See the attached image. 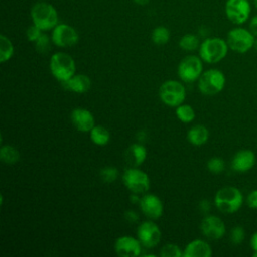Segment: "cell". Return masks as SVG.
<instances>
[{
    "mask_svg": "<svg viewBox=\"0 0 257 257\" xmlns=\"http://www.w3.org/2000/svg\"><path fill=\"white\" fill-rule=\"evenodd\" d=\"M244 203L242 192L233 186H226L217 191L214 197L216 208L224 214H233L240 210Z\"/></svg>",
    "mask_w": 257,
    "mask_h": 257,
    "instance_id": "cell-1",
    "label": "cell"
},
{
    "mask_svg": "<svg viewBox=\"0 0 257 257\" xmlns=\"http://www.w3.org/2000/svg\"><path fill=\"white\" fill-rule=\"evenodd\" d=\"M227 41L220 37L205 39L199 46V56L207 63L213 64L224 59L228 53Z\"/></svg>",
    "mask_w": 257,
    "mask_h": 257,
    "instance_id": "cell-2",
    "label": "cell"
},
{
    "mask_svg": "<svg viewBox=\"0 0 257 257\" xmlns=\"http://www.w3.org/2000/svg\"><path fill=\"white\" fill-rule=\"evenodd\" d=\"M49 68L58 81L64 82L75 74V61L69 54L65 52H55L51 55Z\"/></svg>",
    "mask_w": 257,
    "mask_h": 257,
    "instance_id": "cell-3",
    "label": "cell"
},
{
    "mask_svg": "<svg viewBox=\"0 0 257 257\" xmlns=\"http://www.w3.org/2000/svg\"><path fill=\"white\" fill-rule=\"evenodd\" d=\"M30 15L33 24L42 31L53 29L58 22V14L55 8L46 2L36 3L31 8Z\"/></svg>",
    "mask_w": 257,
    "mask_h": 257,
    "instance_id": "cell-4",
    "label": "cell"
},
{
    "mask_svg": "<svg viewBox=\"0 0 257 257\" xmlns=\"http://www.w3.org/2000/svg\"><path fill=\"white\" fill-rule=\"evenodd\" d=\"M226 84L224 73L217 68L203 71L198 79V88L205 95H215L221 92Z\"/></svg>",
    "mask_w": 257,
    "mask_h": 257,
    "instance_id": "cell-5",
    "label": "cell"
},
{
    "mask_svg": "<svg viewBox=\"0 0 257 257\" xmlns=\"http://www.w3.org/2000/svg\"><path fill=\"white\" fill-rule=\"evenodd\" d=\"M255 38L249 29L238 26L228 32L226 41L229 49L238 53H246L253 48Z\"/></svg>",
    "mask_w": 257,
    "mask_h": 257,
    "instance_id": "cell-6",
    "label": "cell"
},
{
    "mask_svg": "<svg viewBox=\"0 0 257 257\" xmlns=\"http://www.w3.org/2000/svg\"><path fill=\"white\" fill-rule=\"evenodd\" d=\"M122 182L125 188L132 193L145 194L150 190L151 180L146 172L138 167H131L122 174Z\"/></svg>",
    "mask_w": 257,
    "mask_h": 257,
    "instance_id": "cell-7",
    "label": "cell"
},
{
    "mask_svg": "<svg viewBox=\"0 0 257 257\" xmlns=\"http://www.w3.org/2000/svg\"><path fill=\"white\" fill-rule=\"evenodd\" d=\"M160 99L168 106L177 107L186 98V89L183 83L177 80H167L159 88Z\"/></svg>",
    "mask_w": 257,
    "mask_h": 257,
    "instance_id": "cell-8",
    "label": "cell"
},
{
    "mask_svg": "<svg viewBox=\"0 0 257 257\" xmlns=\"http://www.w3.org/2000/svg\"><path fill=\"white\" fill-rule=\"evenodd\" d=\"M203 73V60L200 56L187 55L178 65V75L184 82L198 80Z\"/></svg>",
    "mask_w": 257,
    "mask_h": 257,
    "instance_id": "cell-9",
    "label": "cell"
},
{
    "mask_svg": "<svg viewBox=\"0 0 257 257\" xmlns=\"http://www.w3.org/2000/svg\"><path fill=\"white\" fill-rule=\"evenodd\" d=\"M225 14L233 24L242 25L250 18L251 4L248 0H227Z\"/></svg>",
    "mask_w": 257,
    "mask_h": 257,
    "instance_id": "cell-10",
    "label": "cell"
},
{
    "mask_svg": "<svg viewBox=\"0 0 257 257\" xmlns=\"http://www.w3.org/2000/svg\"><path fill=\"white\" fill-rule=\"evenodd\" d=\"M137 237L146 248L156 247L162 238V232L159 226L153 220L145 221L138 226Z\"/></svg>",
    "mask_w": 257,
    "mask_h": 257,
    "instance_id": "cell-11",
    "label": "cell"
},
{
    "mask_svg": "<svg viewBox=\"0 0 257 257\" xmlns=\"http://www.w3.org/2000/svg\"><path fill=\"white\" fill-rule=\"evenodd\" d=\"M79 36L77 31L68 24H57L51 34L53 44L58 47H70L78 42Z\"/></svg>",
    "mask_w": 257,
    "mask_h": 257,
    "instance_id": "cell-12",
    "label": "cell"
},
{
    "mask_svg": "<svg viewBox=\"0 0 257 257\" xmlns=\"http://www.w3.org/2000/svg\"><path fill=\"white\" fill-rule=\"evenodd\" d=\"M202 234L209 240H219L223 238L226 233V226L224 221L215 215H207L201 222Z\"/></svg>",
    "mask_w": 257,
    "mask_h": 257,
    "instance_id": "cell-13",
    "label": "cell"
},
{
    "mask_svg": "<svg viewBox=\"0 0 257 257\" xmlns=\"http://www.w3.org/2000/svg\"><path fill=\"white\" fill-rule=\"evenodd\" d=\"M142 243L133 236H120L114 242V251L119 257H138L142 253Z\"/></svg>",
    "mask_w": 257,
    "mask_h": 257,
    "instance_id": "cell-14",
    "label": "cell"
},
{
    "mask_svg": "<svg viewBox=\"0 0 257 257\" xmlns=\"http://www.w3.org/2000/svg\"><path fill=\"white\" fill-rule=\"evenodd\" d=\"M139 205L143 214L150 220H158L163 215V202L154 194H145L141 198Z\"/></svg>",
    "mask_w": 257,
    "mask_h": 257,
    "instance_id": "cell-15",
    "label": "cell"
},
{
    "mask_svg": "<svg viewBox=\"0 0 257 257\" xmlns=\"http://www.w3.org/2000/svg\"><path fill=\"white\" fill-rule=\"evenodd\" d=\"M256 164V156L252 150L243 149L238 151L232 158L231 168L237 173H246L253 169Z\"/></svg>",
    "mask_w": 257,
    "mask_h": 257,
    "instance_id": "cell-16",
    "label": "cell"
},
{
    "mask_svg": "<svg viewBox=\"0 0 257 257\" xmlns=\"http://www.w3.org/2000/svg\"><path fill=\"white\" fill-rule=\"evenodd\" d=\"M70 120L74 127L81 133H89L95 125L92 113L88 109L82 107L74 108L71 111Z\"/></svg>",
    "mask_w": 257,
    "mask_h": 257,
    "instance_id": "cell-17",
    "label": "cell"
},
{
    "mask_svg": "<svg viewBox=\"0 0 257 257\" xmlns=\"http://www.w3.org/2000/svg\"><path fill=\"white\" fill-rule=\"evenodd\" d=\"M212 254L211 245L201 239L191 241L183 251L184 257H211Z\"/></svg>",
    "mask_w": 257,
    "mask_h": 257,
    "instance_id": "cell-18",
    "label": "cell"
},
{
    "mask_svg": "<svg viewBox=\"0 0 257 257\" xmlns=\"http://www.w3.org/2000/svg\"><path fill=\"white\" fill-rule=\"evenodd\" d=\"M63 86L75 93L87 92L91 87V80L85 74H74L66 81L62 82Z\"/></svg>",
    "mask_w": 257,
    "mask_h": 257,
    "instance_id": "cell-19",
    "label": "cell"
},
{
    "mask_svg": "<svg viewBox=\"0 0 257 257\" xmlns=\"http://www.w3.org/2000/svg\"><path fill=\"white\" fill-rule=\"evenodd\" d=\"M147 159V149L142 144H132L124 152V161L132 167L141 166Z\"/></svg>",
    "mask_w": 257,
    "mask_h": 257,
    "instance_id": "cell-20",
    "label": "cell"
},
{
    "mask_svg": "<svg viewBox=\"0 0 257 257\" xmlns=\"http://www.w3.org/2000/svg\"><path fill=\"white\" fill-rule=\"evenodd\" d=\"M188 141L191 145L200 147L205 145L209 140V131L208 128L203 124H196L193 125L188 134H187Z\"/></svg>",
    "mask_w": 257,
    "mask_h": 257,
    "instance_id": "cell-21",
    "label": "cell"
},
{
    "mask_svg": "<svg viewBox=\"0 0 257 257\" xmlns=\"http://www.w3.org/2000/svg\"><path fill=\"white\" fill-rule=\"evenodd\" d=\"M89 137L91 142L99 147H103L108 144L110 140V134L106 127L96 124L89 132Z\"/></svg>",
    "mask_w": 257,
    "mask_h": 257,
    "instance_id": "cell-22",
    "label": "cell"
},
{
    "mask_svg": "<svg viewBox=\"0 0 257 257\" xmlns=\"http://www.w3.org/2000/svg\"><path fill=\"white\" fill-rule=\"evenodd\" d=\"M0 159L7 165L16 164L20 159V154L16 148L11 145H3L0 149Z\"/></svg>",
    "mask_w": 257,
    "mask_h": 257,
    "instance_id": "cell-23",
    "label": "cell"
},
{
    "mask_svg": "<svg viewBox=\"0 0 257 257\" xmlns=\"http://www.w3.org/2000/svg\"><path fill=\"white\" fill-rule=\"evenodd\" d=\"M14 53V46L11 40L4 34L0 35V61H8Z\"/></svg>",
    "mask_w": 257,
    "mask_h": 257,
    "instance_id": "cell-24",
    "label": "cell"
},
{
    "mask_svg": "<svg viewBox=\"0 0 257 257\" xmlns=\"http://www.w3.org/2000/svg\"><path fill=\"white\" fill-rule=\"evenodd\" d=\"M176 115L182 122L188 123L194 120L196 113L195 109L190 104L182 103L176 107Z\"/></svg>",
    "mask_w": 257,
    "mask_h": 257,
    "instance_id": "cell-25",
    "label": "cell"
},
{
    "mask_svg": "<svg viewBox=\"0 0 257 257\" xmlns=\"http://www.w3.org/2000/svg\"><path fill=\"white\" fill-rule=\"evenodd\" d=\"M152 40L157 45H164L170 40V31L165 26H158L152 32Z\"/></svg>",
    "mask_w": 257,
    "mask_h": 257,
    "instance_id": "cell-26",
    "label": "cell"
},
{
    "mask_svg": "<svg viewBox=\"0 0 257 257\" xmlns=\"http://www.w3.org/2000/svg\"><path fill=\"white\" fill-rule=\"evenodd\" d=\"M179 45L183 50L193 51L200 46L199 38L195 34H185L179 41Z\"/></svg>",
    "mask_w": 257,
    "mask_h": 257,
    "instance_id": "cell-27",
    "label": "cell"
},
{
    "mask_svg": "<svg viewBox=\"0 0 257 257\" xmlns=\"http://www.w3.org/2000/svg\"><path fill=\"white\" fill-rule=\"evenodd\" d=\"M99 177L104 183H112L118 177V170L115 167L107 166L100 170Z\"/></svg>",
    "mask_w": 257,
    "mask_h": 257,
    "instance_id": "cell-28",
    "label": "cell"
},
{
    "mask_svg": "<svg viewBox=\"0 0 257 257\" xmlns=\"http://www.w3.org/2000/svg\"><path fill=\"white\" fill-rule=\"evenodd\" d=\"M161 257H182V249L176 244H166L162 247L160 254Z\"/></svg>",
    "mask_w": 257,
    "mask_h": 257,
    "instance_id": "cell-29",
    "label": "cell"
},
{
    "mask_svg": "<svg viewBox=\"0 0 257 257\" xmlns=\"http://www.w3.org/2000/svg\"><path fill=\"white\" fill-rule=\"evenodd\" d=\"M207 169L213 174H220L225 170V162L220 157H213L207 162Z\"/></svg>",
    "mask_w": 257,
    "mask_h": 257,
    "instance_id": "cell-30",
    "label": "cell"
},
{
    "mask_svg": "<svg viewBox=\"0 0 257 257\" xmlns=\"http://www.w3.org/2000/svg\"><path fill=\"white\" fill-rule=\"evenodd\" d=\"M246 237V231L242 226H235L231 229L230 240L233 245H240L243 243Z\"/></svg>",
    "mask_w": 257,
    "mask_h": 257,
    "instance_id": "cell-31",
    "label": "cell"
},
{
    "mask_svg": "<svg viewBox=\"0 0 257 257\" xmlns=\"http://www.w3.org/2000/svg\"><path fill=\"white\" fill-rule=\"evenodd\" d=\"M35 46L38 52L44 53L49 50V38L46 34H41L39 38L35 41Z\"/></svg>",
    "mask_w": 257,
    "mask_h": 257,
    "instance_id": "cell-32",
    "label": "cell"
},
{
    "mask_svg": "<svg viewBox=\"0 0 257 257\" xmlns=\"http://www.w3.org/2000/svg\"><path fill=\"white\" fill-rule=\"evenodd\" d=\"M41 29L40 28H38L36 25H31V26H29L28 27V29L26 30V36H27V39L29 40V41H36L38 38H39V36L42 34L41 33Z\"/></svg>",
    "mask_w": 257,
    "mask_h": 257,
    "instance_id": "cell-33",
    "label": "cell"
},
{
    "mask_svg": "<svg viewBox=\"0 0 257 257\" xmlns=\"http://www.w3.org/2000/svg\"><path fill=\"white\" fill-rule=\"evenodd\" d=\"M246 204L250 209L257 210V189L251 191L246 197Z\"/></svg>",
    "mask_w": 257,
    "mask_h": 257,
    "instance_id": "cell-34",
    "label": "cell"
},
{
    "mask_svg": "<svg viewBox=\"0 0 257 257\" xmlns=\"http://www.w3.org/2000/svg\"><path fill=\"white\" fill-rule=\"evenodd\" d=\"M249 245L251 250L253 251V257H257V231L252 234L249 241Z\"/></svg>",
    "mask_w": 257,
    "mask_h": 257,
    "instance_id": "cell-35",
    "label": "cell"
},
{
    "mask_svg": "<svg viewBox=\"0 0 257 257\" xmlns=\"http://www.w3.org/2000/svg\"><path fill=\"white\" fill-rule=\"evenodd\" d=\"M124 219L128 222V223H136L139 220V215L133 211V210H128L124 213Z\"/></svg>",
    "mask_w": 257,
    "mask_h": 257,
    "instance_id": "cell-36",
    "label": "cell"
},
{
    "mask_svg": "<svg viewBox=\"0 0 257 257\" xmlns=\"http://www.w3.org/2000/svg\"><path fill=\"white\" fill-rule=\"evenodd\" d=\"M248 29L253 33L255 37H257V14L254 15L252 18H250Z\"/></svg>",
    "mask_w": 257,
    "mask_h": 257,
    "instance_id": "cell-37",
    "label": "cell"
},
{
    "mask_svg": "<svg viewBox=\"0 0 257 257\" xmlns=\"http://www.w3.org/2000/svg\"><path fill=\"white\" fill-rule=\"evenodd\" d=\"M210 208H211V205H210V202L208 200H202L200 202V210L202 212L207 213L210 210Z\"/></svg>",
    "mask_w": 257,
    "mask_h": 257,
    "instance_id": "cell-38",
    "label": "cell"
},
{
    "mask_svg": "<svg viewBox=\"0 0 257 257\" xmlns=\"http://www.w3.org/2000/svg\"><path fill=\"white\" fill-rule=\"evenodd\" d=\"M139 194H136V193H133L132 195H131V200H132V203H134V204H139L140 203V200H141V198H139V196H138Z\"/></svg>",
    "mask_w": 257,
    "mask_h": 257,
    "instance_id": "cell-39",
    "label": "cell"
},
{
    "mask_svg": "<svg viewBox=\"0 0 257 257\" xmlns=\"http://www.w3.org/2000/svg\"><path fill=\"white\" fill-rule=\"evenodd\" d=\"M151 0H134L135 3L139 4V5H147Z\"/></svg>",
    "mask_w": 257,
    "mask_h": 257,
    "instance_id": "cell-40",
    "label": "cell"
},
{
    "mask_svg": "<svg viewBox=\"0 0 257 257\" xmlns=\"http://www.w3.org/2000/svg\"><path fill=\"white\" fill-rule=\"evenodd\" d=\"M253 48L257 51V37L255 38V41H254V46H253Z\"/></svg>",
    "mask_w": 257,
    "mask_h": 257,
    "instance_id": "cell-41",
    "label": "cell"
},
{
    "mask_svg": "<svg viewBox=\"0 0 257 257\" xmlns=\"http://www.w3.org/2000/svg\"><path fill=\"white\" fill-rule=\"evenodd\" d=\"M254 5H255V8L257 9V0H254Z\"/></svg>",
    "mask_w": 257,
    "mask_h": 257,
    "instance_id": "cell-42",
    "label": "cell"
}]
</instances>
